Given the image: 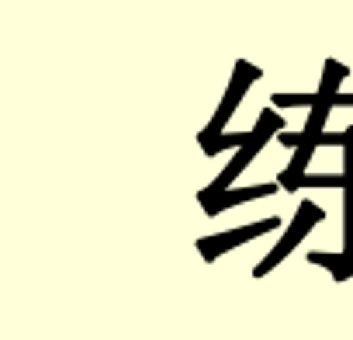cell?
Returning <instances> with one entry per match:
<instances>
[{"mask_svg": "<svg viewBox=\"0 0 353 340\" xmlns=\"http://www.w3.org/2000/svg\"><path fill=\"white\" fill-rule=\"evenodd\" d=\"M274 132H277V135L284 132V118H281L274 108H263V111H260V122H256V129H253V139L236 153V160H232V163L222 170V174H219V181H215L208 191H201V202H205V205H208V202H215V198H222V195L229 191V185L239 178V170H246V167H250V160L260 153V146H263Z\"/></svg>", "mask_w": 353, "mask_h": 340, "instance_id": "1", "label": "cell"}, {"mask_svg": "<svg viewBox=\"0 0 353 340\" xmlns=\"http://www.w3.org/2000/svg\"><path fill=\"white\" fill-rule=\"evenodd\" d=\"M260 77H263V70H260V66H253V63H246V59H239V63H236V77H232V84H229V91H225V97H222V104H219L215 118L208 122V129H205V132H198V142L222 135V129H225V122L232 118L236 104L243 101L246 87H250L253 80H260Z\"/></svg>", "mask_w": 353, "mask_h": 340, "instance_id": "2", "label": "cell"}, {"mask_svg": "<svg viewBox=\"0 0 353 340\" xmlns=\"http://www.w3.org/2000/svg\"><path fill=\"white\" fill-rule=\"evenodd\" d=\"M319 219H322L319 205H308V202H305V205L298 209V219H294L291 233H288V236H284V243H281V247H277V250L270 254V261H263V264H260V271H256V274H267V267H270L274 261H281V257H284V254H288V250H291V247H294L298 240H301V233H305V229H308L312 223H319Z\"/></svg>", "mask_w": 353, "mask_h": 340, "instance_id": "3", "label": "cell"}, {"mask_svg": "<svg viewBox=\"0 0 353 340\" xmlns=\"http://www.w3.org/2000/svg\"><path fill=\"white\" fill-rule=\"evenodd\" d=\"M274 226H277V219H267V223H260V226H246V229H236V233H229V236L205 240L201 247H205V254L212 257V254H219V250H225V247H236L239 240H250V236H256V233H263V229H274Z\"/></svg>", "mask_w": 353, "mask_h": 340, "instance_id": "4", "label": "cell"}, {"mask_svg": "<svg viewBox=\"0 0 353 340\" xmlns=\"http://www.w3.org/2000/svg\"><path fill=\"white\" fill-rule=\"evenodd\" d=\"M260 195H274V185H256V188H243V191H225L222 198L208 202L205 209H208V212H219V209H225V205H236V202H246V198H260Z\"/></svg>", "mask_w": 353, "mask_h": 340, "instance_id": "5", "label": "cell"}, {"mask_svg": "<svg viewBox=\"0 0 353 340\" xmlns=\"http://www.w3.org/2000/svg\"><path fill=\"white\" fill-rule=\"evenodd\" d=\"M250 139H253V132H229V135L222 132V135H215V139H205L201 149H205L208 156H215V153H222V149H229V146H239V149H243Z\"/></svg>", "mask_w": 353, "mask_h": 340, "instance_id": "6", "label": "cell"}, {"mask_svg": "<svg viewBox=\"0 0 353 340\" xmlns=\"http://www.w3.org/2000/svg\"><path fill=\"white\" fill-rule=\"evenodd\" d=\"M270 104H277V108H315L319 94H274Z\"/></svg>", "mask_w": 353, "mask_h": 340, "instance_id": "7", "label": "cell"}, {"mask_svg": "<svg viewBox=\"0 0 353 340\" xmlns=\"http://www.w3.org/2000/svg\"><path fill=\"white\" fill-rule=\"evenodd\" d=\"M346 142H350L346 132H322V135L315 139V146H346Z\"/></svg>", "mask_w": 353, "mask_h": 340, "instance_id": "8", "label": "cell"}, {"mask_svg": "<svg viewBox=\"0 0 353 340\" xmlns=\"http://www.w3.org/2000/svg\"><path fill=\"white\" fill-rule=\"evenodd\" d=\"M277 139H281V142H284V146H294V149H298V146H301V132H281V135H277Z\"/></svg>", "mask_w": 353, "mask_h": 340, "instance_id": "9", "label": "cell"}, {"mask_svg": "<svg viewBox=\"0 0 353 340\" xmlns=\"http://www.w3.org/2000/svg\"><path fill=\"white\" fill-rule=\"evenodd\" d=\"M332 108H353V94H336Z\"/></svg>", "mask_w": 353, "mask_h": 340, "instance_id": "10", "label": "cell"}]
</instances>
